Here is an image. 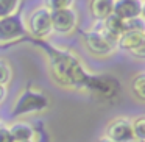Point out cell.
<instances>
[{"label":"cell","instance_id":"cell-20","mask_svg":"<svg viewBox=\"0 0 145 142\" xmlns=\"http://www.w3.org/2000/svg\"><path fill=\"white\" fill-rule=\"evenodd\" d=\"M0 142H14L10 130H8V125H5V123H2V126H0Z\"/></svg>","mask_w":145,"mask_h":142},{"label":"cell","instance_id":"cell-2","mask_svg":"<svg viewBox=\"0 0 145 142\" xmlns=\"http://www.w3.org/2000/svg\"><path fill=\"white\" fill-rule=\"evenodd\" d=\"M50 105L48 97L38 88H25L19 92L17 98L14 100L13 109L11 114L17 119L22 117L31 116V114H38V113H44Z\"/></svg>","mask_w":145,"mask_h":142},{"label":"cell","instance_id":"cell-24","mask_svg":"<svg viewBox=\"0 0 145 142\" xmlns=\"http://www.w3.org/2000/svg\"><path fill=\"white\" fill-rule=\"evenodd\" d=\"M24 142H38V141H24Z\"/></svg>","mask_w":145,"mask_h":142},{"label":"cell","instance_id":"cell-4","mask_svg":"<svg viewBox=\"0 0 145 142\" xmlns=\"http://www.w3.org/2000/svg\"><path fill=\"white\" fill-rule=\"evenodd\" d=\"M27 33L39 41H45L53 35V27H52V11L45 5L35 8L30 13L28 19H25Z\"/></svg>","mask_w":145,"mask_h":142},{"label":"cell","instance_id":"cell-17","mask_svg":"<svg viewBox=\"0 0 145 142\" xmlns=\"http://www.w3.org/2000/svg\"><path fill=\"white\" fill-rule=\"evenodd\" d=\"M13 77H14V72L11 64L7 60L0 58V84L8 88V84L13 81Z\"/></svg>","mask_w":145,"mask_h":142},{"label":"cell","instance_id":"cell-3","mask_svg":"<svg viewBox=\"0 0 145 142\" xmlns=\"http://www.w3.org/2000/svg\"><path fill=\"white\" fill-rule=\"evenodd\" d=\"M83 44L86 50L95 58H109L117 50V42L108 38L101 27L91 28L83 33Z\"/></svg>","mask_w":145,"mask_h":142},{"label":"cell","instance_id":"cell-11","mask_svg":"<svg viewBox=\"0 0 145 142\" xmlns=\"http://www.w3.org/2000/svg\"><path fill=\"white\" fill-rule=\"evenodd\" d=\"M89 11H91V16L98 24H101L114 14V2L112 0H94L89 3Z\"/></svg>","mask_w":145,"mask_h":142},{"label":"cell","instance_id":"cell-7","mask_svg":"<svg viewBox=\"0 0 145 142\" xmlns=\"http://www.w3.org/2000/svg\"><path fill=\"white\" fill-rule=\"evenodd\" d=\"M78 11L75 8L52 11V27H53V33L58 35H72L78 27Z\"/></svg>","mask_w":145,"mask_h":142},{"label":"cell","instance_id":"cell-10","mask_svg":"<svg viewBox=\"0 0 145 142\" xmlns=\"http://www.w3.org/2000/svg\"><path fill=\"white\" fill-rule=\"evenodd\" d=\"M11 136L14 142H24V141H36V130L28 120L25 119H17L8 125Z\"/></svg>","mask_w":145,"mask_h":142},{"label":"cell","instance_id":"cell-9","mask_svg":"<svg viewBox=\"0 0 145 142\" xmlns=\"http://www.w3.org/2000/svg\"><path fill=\"white\" fill-rule=\"evenodd\" d=\"M114 16L122 20H129L144 16V2L139 0H119L114 2Z\"/></svg>","mask_w":145,"mask_h":142},{"label":"cell","instance_id":"cell-15","mask_svg":"<svg viewBox=\"0 0 145 142\" xmlns=\"http://www.w3.org/2000/svg\"><path fill=\"white\" fill-rule=\"evenodd\" d=\"M20 5L22 3L19 0H0V20L16 16L20 10Z\"/></svg>","mask_w":145,"mask_h":142},{"label":"cell","instance_id":"cell-22","mask_svg":"<svg viewBox=\"0 0 145 142\" xmlns=\"http://www.w3.org/2000/svg\"><path fill=\"white\" fill-rule=\"evenodd\" d=\"M7 97H8V88L0 84V105L7 100Z\"/></svg>","mask_w":145,"mask_h":142},{"label":"cell","instance_id":"cell-21","mask_svg":"<svg viewBox=\"0 0 145 142\" xmlns=\"http://www.w3.org/2000/svg\"><path fill=\"white\" fill-rule=\"evenodd\" d=\"M129 53H131L134 58H137V60H145V39L133 52H129Z\"/></svg>","mask_w":145,"mask_h":142},{"label":"cell","instance_id":"cell-19","mask_svg":"<svg viewBox=\"0 0 145 142\" xmlns=\"http://www.w3.org/2000/svg\"><path fill=\"white\" fill-rule=\"evenodd\" d=\"M44 5L50 11H59V10H66V8H73L75 2L73 0H48Z\"/></svg>","mask_w":145,"mask_h":142},{"label":"cell","instance_id":"cell-16","mask_svg":"<svg viewBox=\"0 0 145 142\" xmlns=\"http://www.w3.org/2000/svg\"><path fill=\"white\" fill-rule=\"evenodd\" d=\"M131 126H133V136H134L136 141L145 142V114L133 117Z\"/></svg>","mask_w":145,"mask_h":142},{"label":"cell","instance_id":"cell-5","mask_svg":"<svg viewBox=\"0 0 145 142\" xmlns=\"http://www.w3.org/2000/svg\"><path fill=\"white\" fill-rule=\"evenodd\" d=\"M84 91L103 100H111L120 92V83L111 75H94L92 73Z\"/></svg>","mask_w":145,"mask_h":142},{"label":"cell","instance_id":"cell-14","mask_svg":"<svg viewBox=\"0 0 145 142\" xmlns=\"http://www.w3.org/2000/svg\"><path fill=\"white\" fill-rule=\"evenodd\" d=\"M131 94L136 100L145 103V72H139L131 80Z\"/></svg>","mask_w":145,"mask_h":142},{"label":"cell","instance_id":"cell-25","mask_svg":"<svg viewBox=\"0 0 145 142\" xmlns=\"http://www.w3.org/2000/svg\"><path fill=\"white\" fill-rule=\"evenodd\" d=\"M0 126H2V122H0Z\"/></svg>","mask_w":145,"mask_h":142},{"label":"cell","instance_id":"cell-12","mask_svg":"<svg viewBox=\"0 0 145 142\" xmlns=\"http://www.w3.org/2000/svg\"><path fill=\"white\" fill-rule=\"evenodd\" d=\"M100 27L105 31V35H106L108 38H111L112 41H116V42L125 35V22H123L120 17L114 16V14L108 17L105 22H101Z\"/></svg>","mask_w":145,"mask_h":142},{"label":"cell","instance_id":"cell-23","mask_svg":"<svg viewBox=\"0 0 145 142\" xmlns=\"http://www.w3.org/2000/svg\"><path fill=\"white\" fill-rule=\"evenodd\" d=\"M97 142H114V141H111V139H108V137H105V136H101V137L98 139Z\"/></svg>","mask_w":145,"mask_h":142},{"label":"cell","instance_id":"cell-6","mask_svg":"<svg viewBox=\"0 0 145 142\" xmlns=\"http://www.w3.org/2000/svg\"><path fill=\"white\" fill-rule=\"evenodd\" d=\"M25 35H27L25 19H22L19 14L0 20V45L17 42Z\"/></svg>","mask_w":145,"mask_h":142},{"label":"cell","instance_id":"cell-18","mask_svg":"<svg viewBox=\"0 0 145 142\" xmlns=\"http://www.w3.org/2000/svg\"><path fill=\"white\" fill-rule=\"evenodd\" d=\"M125 22V33H145V17H134L129 20H123Z\"/></svg>","mask_w":145,"mask_h":142},{"label":"cell","instance_id":"cell-8","mask_svg":"<svg viewBox=\"0 0 145 142\" xmlns=\"http://www.w3.org/2000/svg\"><path fill=\"white\" fill-rule=\"evenodd\" d=\"M105 137L111 139L114 142H133V126L129 117H114L109 120L103 133Z\"/></svg>","mask_w":145,"mask_h":142},{"label":"cell","instance_id":"cell-1","mask_svg":"<svg viewBox=\"0 0 145 142\" xmlns=\"http://www.w3.org/2000/svg\"><path fill=\"white\" fill-rule=\"evenodd\" d=\"M47 60H48L50 75L55 84L61 86L64 89H70L69 70L72 69L73 64L78 63L80 58L67 48L47 47Z\"/></svg>","mask_w":145,"mask_h":142},{"label":"cell","instance_id":"cell-13","mask_svg":"<svg viewBox=\"0 0 145 142\" xmlns=\"http://www.w3.org/2000/svg\"><path fill=\"white\" fill-rule=\"evenodd\" d=\"M145 39V33H125L122 38L117 41V48H122L126 52H133L142 41Z\"/></svg>","mask_w":145,"mask_h":142}]
</instances>
